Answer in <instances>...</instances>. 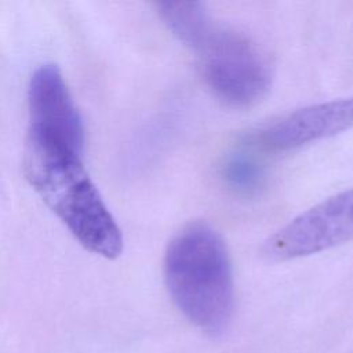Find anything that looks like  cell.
<instances>
[{
  "label": "cell",
  "instance_id": "6da1fadb",
  "mask_svg": "<svg viewBox=\"0 0 353 353\" xmlns=\"http://www.w3.org/2000/svg\"><path fill=\"white\" fill-rule=\"evenodd\" d=\"M157 11L170 32L196 54L207 85L222 102L247 108L268 94L269 59L247 34L218 22L200 1H160Z\"/></svg>",
  "mask_w": 353,
  "mask_h": 353
},
{
  "label": "cell",
  "instance_id": "7a4b0ae2",
  "mask_svg": "<svg viewBox=\"0 0 353 353\" xmlns=\"http://www.w3.org/2000/svg\"><path fill=\"white\" fill-rule=\"evenodd\" d=\"M165 285L178 310L208 335H221L234 310V284L225 241L208 223L185 225L164 255Z\"/></svg>",
  "mask_w": 353,
  "mask_h": 353
},
{
  "label": "cell",
  "instance_id": "3957f363",
  "mask_svg": "<svg viewBox=\"0 0 353 353\" xmlns=\"http://www.w3.org/2000/svg\"><path fill=\"white\" fill-rule=\"evenodd\" d=\"M25 175L48 208L88 251L108 259L123 251V234L83 164V154L26 141Z\"/></svg>",
  "mask_w": 353,
  "mask_h": 353
},
{
  "label": "cell",
  "instance_id": "277c9868",
  "mask_svg": "<svg viewBox=\"0 0 353 353\" xmlns=\"http://www.w3.org/2000/svg\"><path fill=\"white\" fill-rule=\"evenodd\" d=\"M353 239V188L302 212L274 232L262 245V255L283 262L316 254Z\"/></svg>",
  "mask_w": 353,
  "mask_h": 353
},
{
  "label": "cell",
  "instance_id": "5b68a950",
  "mask_svg": "<svg viewBox=\"0 0 353 353\" xmlns=\"http://www.w3.org/2000/svg\"><path fill=\"white\" fill-rule=\"evenodd\" d=\"M28 142L83 154L84 125L57 65L34 70L28 90Z\"/></svg>",
  "mask_w": 353,
  "mask_h": 353
},
{
  "label": "cell",
  "instance_id": "8992f818",
  "mask_svg": "<svg viewBox=\"0 0 353 353\" xmlns=\"http://www.w3.org/2000/svg\"><path fill=\"white\" fill-rule=\"evenodd\" d=\"M353 128V97L310 105L262 130L256 142L269 150H288Z\"/></svg>",
  "mask_w": 353,
  "mask_h": 353
},
{
  "label": "cell",
  "instance_id": "52a82bcc",
  "mask_svg": "<svg viewBox=\"0 0 353 353\" xmlns=\"http://www.w3.org/2000/svg\"><path fill=\"white\" fill-rule=\"evenodd\" d=\"M225 176L237 189L248 190L258 185L261 170L258 164L244 153L233 154L225 165Z\"/></svg>",
  "mask_w": 353,
  "mask_h": 353
}]
</instances>
